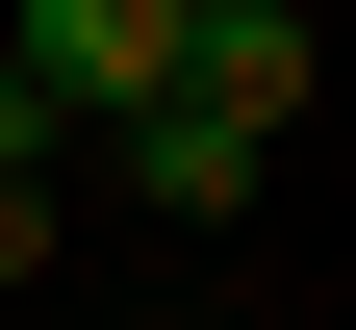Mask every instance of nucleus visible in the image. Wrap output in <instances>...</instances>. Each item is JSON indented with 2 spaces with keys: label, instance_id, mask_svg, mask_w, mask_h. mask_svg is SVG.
Segmentation results:
<instances>
[{
  "label": "nucleus",
  "instance_id": "1",
  "mask_svg": "<svg viewBox=\"0 0 356 330\" xmlns=\"http://www.w3.org/2000/svg\"><path fill=\"white\" fill-rule=\"evenodd\" d=\"M0 51L51 127H127V102H178V0H0Z\"/></svg>",
  "mask_w": 356,
  "mask_h": 330
},
{
  "label": "nucleus",
  "instance_id": "2",
  "mask_svg": "<svg viewBox=\"0 0 356 330\" xmlns=\"http://www.w3.org/2000/svg\"><path fill=\"white\" fill-rule=\"evenodd\" d=\"M178 102L280 153V102H305V0H178Z\"/></svg>",
  "mask_w": 356,
  "mask_h": 330
},
{
  "label": "nucleus",
  "instance_id": "3",
  "mask_svg": "<svg viewBox=\"0 0 356 330\" xmlns=\"http://www.w3.org/2000/svg\"><path fill=\"white\" fill-rule=\"evenodd\" d=\"M127 204H153V229H229V204H254V127H204V102H127Z\"/></svg>",
  "mask_w": 356,
  "mask_h": 330
},
{
  "label": "nucleus",
  "instance_id": "4",
  "mask_svg": "<svg viewBox=\"0 0 356 330\" xmlns=\"http://www.w3.org/2000/svg\"><path fill=\"white\" fill-rule=\"evenodd\" d=\"M26 279H51V178H0V305H26Z\"/></svg>",
  "mask_w": 356,
  "mask_h": 330
},
{
  "label": "nucleus",
  "instance_id": "5",
  "mask_svg": "<svg viewBox=\"0 0 356 330\" xmlns=\"http://www.w3.org/2000/svg\"><path fill=\"white\" fill-rule=\"evenodd\" d=\"M0 178H51V102H26V51H0Z\"/></svg>",
  "mask_w": 356,
  "mask_h": 330
}]
</instances>
